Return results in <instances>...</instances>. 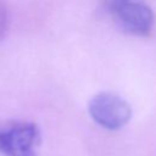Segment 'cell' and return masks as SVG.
Wrapping results in <instances>:
<instances>
[{
  "label": "cell",
  "instance_id": "6da1fadb",
  "mask_svg": "<svg viewBox=\"0 0 156 156\" xmlns=\"http://www.w3.org/2000/svg\"><path fill=\"white\" fill-rule=\"evenodd\" d=\"M110 15L128 32L145 35L154 24L151 9L140 0H102Z\"/></svg>",
  "mask_w": 156,
  "mask_h": 156
},
{
  "label": "cell",
  "instance_id": "7a4b0ae2",
  "mask_svg": "<svg viewBox=\"0 0 156 156\" xmlns=\"http://www.w3.org/2000/svg\"><path fill=\"white\" fill-rule=\"evenodd\" d=\"M40 133L35 124L17 122L0 126V152L5 156H38Z\"/></svg>",
  "mask_w": 156,
  "mask_h": 156
},
{
  "label": "cell",
  "instance_id": "3957f363",
  "mask_svg": "<svg viewBox=\"0 0 156 156\" xmlns=\"http://www.w3.org/2000/svg\"><path fill=\"white\" fill-rule=\"evenodd\" d=\"M91 118L101 127L117 130L126 126L132 117L130 105L113 93H100L89 102Z\"/></svg>",
  "mask_w": 156,
  "mask_h": 156
},
{
  "label": "cell",
  "instance_id": "277c9868",
  "mask_svg": "<svg viewBox=\"0 0 156 156\" xmlns=\"http://www.w3.org/2000/svg\"><path fill=\"white\" fill-rule=\"evenodd\" d=\"M7 22H9L7 11H6V7L2 4V1L0 0V40L7 29Z\"/></svg>",
  "mask_w": 156,
  "mask_h": 156
}]
</instances>
